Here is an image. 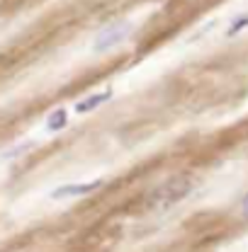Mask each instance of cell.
<instances>
[{"mask_svg":"<svg viewBox=\"0 0 248 252\" xmlns=\"http://www.w3.org/2000/svg\"><path fill=\"white\" fill-rule=\"evenodd\" d=\"M195 189V180L192 175H173L165 182H161L158 187H154L146 196V209L151 211H168L175 204H180L183 199H187Z\"/></svg>","mask_w":248,"mask_h":252,"instance_id":"obj_1","label":"cell"},{"mask_svg":"<svg viewBox=\"0 0 248 252\" xmlns=\"http://www.w3.org/2000/svg\"><path fill=\"white\" fill-rule=\"evenodd\" d=\"M129 34H131V22H126V20H117V22L107 25L105 30L95 36L93 51L95 54H105V51H110V49L120 46L122 41H126V39H129Z\"/></svg>","mask_w":248,"mask_h":252,"instance_id":"obj_2","label":"cell"},{"mask_svg":"<svg viewBox=\"0 0 248 252\" xmlns=\"http://www.w3.org/2000/svg\"><path fill=\"white\" fill-rule=\"evenodd\" d=\"M102 187V180H93V182H78V185H63L51 191V199H71V196H85L90 191H97Z\"/></svg>","mask_w":248,"mask_h":252,"instance_id":"obj_3","label":"cell"},{"mask_svg":"<svg viewBox=\"0 0 248 252\" xmlns=\"http://www.w3.org/2000/svg\"><path fill=\"white\" fill-rule=\"evenodd\" d=\"M110 99H112V90L107 88V90H102V93H95V94L83 97V99H78V102L73 104V112H76V114H90L97 107H102L105 102H110Z\"/></svg>","mask_w":248,"mask_h":252,"instance_id":"obj_4","label":"cell"},{"mask_svg":"<svg viewBox=\"0 0 248 252\" xmlns=\"http://www.w3.org/2000/svg\"><path fill=\"white\" fill-rule=\"evenodd\" d=\"M66 124H68V112L66 109H56L46 119V131L49 133H59L61 128H66Z\"/></svg>","mask_w":248,"mask_h":252,"instance_id":"obj_5","label":"cell"},{"mask_svg":"<svg viewBox=\"0 0 248 252\" xmlns=\"http://www.w3.org/2000/svg\"><path fill=\"white\" fill-rule=\"evenodd\" d=\"M244 30H248V12H241V15L231 17V22H229V27H226V34H224V36L234 39V36H239Z\"/></svg>","mask_w":248,"mask_h":252,"instance_id":"obj_6","label":"cell"},{"mask_svg":"<svg viewBox=\"0 0 248 252\" xmlns=\"http://www.w3.org/2000/svg\"><path fill=\"white\" fill-rule=\"evenodd\" d=\"M241 216H244V219H248V194L241 199Z\"/></svg>","mask_w":248,"mask_h":252,"instance_id":"obj_7","label":"cell"}]
</instances>
